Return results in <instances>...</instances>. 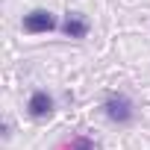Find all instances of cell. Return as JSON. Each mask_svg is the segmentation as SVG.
<instances>
[{
  "label": "cell",
  "instance_id": "obj_1",
  "mask_svg": "<svg viewBox=\"0 0 150 150\" xmlns=\"http://www.w3.org/2000/svg\"><path fill=\"white\" fill-rule=\"evenodd\" d=\"M103 112L112 124H129L135 118V109H132V100L121 91H112L106 100H103Z\"/></svg>",
  "mask_w": 150,
  "mask_h": 150
},
{
  "label": "cell",
  "instance_id": "obj_2",
  "mask_svg": "<svg viewBox=\"0 0 150 150\" xmlns=\"http://www.w3.org/2000/svg\"><path fill=\"white\" fill-rule=\"evenodd\" d=\"M24 30H27L30 35L50 33V30H56V18H53V12H47V9H33L30 15H24Z\"/></svg>",
  "mask_w": 150,
  "mask_h": 150
},
{
  "label": "cell",
  "instance_id": "obj_3",
  "mask_svg": "<svg viewBox=\"0 0 150 150\" xmlns=\"http://www.w3.org/2000/svg\"><path fill=\"white\" fill-rule=\"evenodd\" d=\"M27 109H30V115L33 118H50L53 115V97L47 94V91H33L30 94V100H27Z\"/></svg>",
  "mask_w": 150,
  "mask_h": 150
},
{
  "label": "cell",
  "instance_id": "obj_4",
  "mask_svg": "<svg viewBox=\"0 0 150 150\" xmlns=\"http://www.w3.org/2000/svg\"><path fill=\"white\" fill-rule=\"evenodd\" d=\"M88 21L83 18V15H77V12H71L68 18H65V24H62V33L68 35V38H86L88 35Z\"/></svg>",
  "mask_w": 150,
  "mask_h": 150
},
{
  "label": "cell",
  "instance_id": "obj_5",
  "mask_svg": "<svg viewBox=\"0 0 150 150\" xmlns=\"http://www.w3.org/2000/svg\"><path fill=\"white\" fill-rule=\"evenodd\" d=\"M71 150H94V141L88 135H77V138L71 141Z\"/></svg>",
  "mask_w": 150,
  "mask_h": 150
}]
</instances>
